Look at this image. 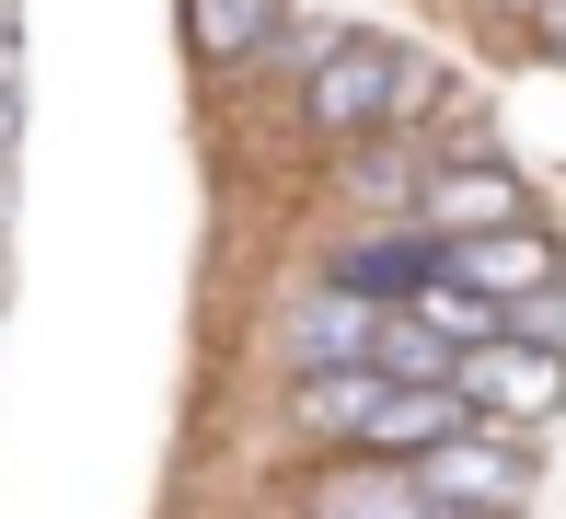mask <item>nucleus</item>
Here are the masks:
<instances>
[{"label":"nucleus","mask_w":566,"mask_h":519,"mask_svg":"<svg viewBox=\"0 0 566 519\" xmlns=\"http://www.w3.org/2000/svg\"><path fill=\"white\" fill-rule=\"evenodd\" d=\"M370 335H381V300H358V289L324 277V289L290 311V370L301 381H313V370H370Z\"/></svg>","instance_id":"nucleus-6"},{"label":"nucleus","mask_w":566,"mask_h":519,"mask_svg":"<svg viewBox=\"0 0 566 519\" xmlns=\"http://www.w3.org/2000/svg\"><path fill=\"white\" fill-rule=\"evenodd\" d=\"M301 519H440L417 497V485H405V462H324L313 474V497H301Z\"/></svg>","instance_id":"nucleus-7"},{"label":"nucleus","mask_w":566,"mask_h":519,"mask_svg":"<svg viewBox=\"0 0 566 519\" xmlns=\"http://www.w3.org/2000/svg\"><path fill=\"white\" fill-rule=\"evenodd\" d=\"M347 197L358 208H405V197H417V162H405V150H358V162H347Z\"/></svg>","instance_id":"nucleus-9"},{"label":"nucleus","mask_w":566,"mask_h":519,"mask_svg":"<svg viewBox=\"0 0 566 519\" xmlns=\"http://www.w3.org/2000/svg\"><path fill=\"white\" fill-rule=\"evenodd\" d=\"M428 70L405 59V46H381V35H336L313 59V82H301V116L324 127V139H381L394 127V104L417 93Z\"/></svg>","instance_id":"nucleus-1"},{"label":"nucleus","mask_w":566,"mask_h":519,"mask_svg":"<svg viewBox=\"0 0 566 519\" xmlns=\"http://www.w3.org/2000/svg\"><path fill=\"white\" fill-rule=\"evenodd\" d=\"M405 485H417L440 519H509L532 497V438H497V427H451L440 451L405 462Z\"/></svg>","instance_id":"nucleus-2"},{"label":"nucleus","mask_w":566,"mask_h":519,"mask_svg":"<svg viewBox=\"0 0 566 519\" xmlns=\"http://www.w3.org/2000/svg\"><path fill=\"white\" fill-rule=\"evenodd\" d=\"M544 35H555V46H566V0H544Z\"/></svg>","instance_id":"nucleus-11"},{"label":"nucleus","mask_w":566,"mask_h":519,"mask_svg":"<svg viewBox=\"0 0 566 519\" xmlns=\"http://www.w3.org/2000/svg\"><path fill=\"white\" fill-rule=\"evenodd\" d=\"M440 277H451V289H474V300H532V289H555V243H544V231H485V243H440Z\"/></svg>","instance_id":"nucleus-5"},{"label":"nucleus","mask_w":566,"mask_h":519,"mask_svg":"<svg viewBox=\"0 0 566 519\" xmlns=\"http://www.w3.org/2000/svg\"><path fill=\"white\" fill-rule=\"evenodd\" d=\"M521 173L509 162H451V173H417V197H405V231L417 243H485V231H521Z\"/></svg>","instance_id":"nucleus-4"},{"label":"nucleus","mask_w":566,"mask_h":519,"mask_svg":"<svg viewBox=\"0 0 566 519\" xmlns=\"http://www.w3.org/2000/svg\"><path fill=\"white\" fill-rule=\"evenodd\" d=\"M197 59H243V46H254V0H197Z\"/></svg>","instance_id":"nucleus-10"},{"label":"nucleus","mask_w":566,"mask_h":519,"mask_svg":"<svg viewBox=\"0 0 566 519\" xmlns=\"http://www.w3.org/2000/svg\"><path fill=\"white\" fill-rule=\"evenodd\" d=\"M370 404H381V381H370V370H313V381L290 393L301 427H313V438H347V451H358V415H370Z\"/></svg>","instance_id":"nucleus-8"},{"label":"nucleus","mask_w":566,"mask_h":519,"mask_svg":"<svg viewBox=\"0 0 566 519\" xmlns=\"http://www.w3.org/2000/svg\"><path fill=\"white\" fill-rule=\"evenodd\" d=\"M440 393H451V415H462V427L532 438V427H544V415L566 404V358H544V347H509V335H497V347L451 358V381H440Z\"/></svg>","instance_id":"nucleus-3"},{"label":"nucleus","mask_w":566,"mask_h":519,"mask_svg":"<svg viewBox=\"0 0 566 519\" xmlns=\"http://www.w3.org/2000/svg\"><path fill=\"white\" fill-rule=\"evenodd\" d=\"M509 12H544V0H509Z\"/></svg>","instance_id":"nucleus-12"}]
</instances>
